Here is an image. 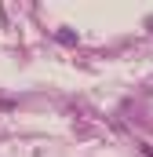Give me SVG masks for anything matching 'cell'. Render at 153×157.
I'll return each instance as SVG.
<instances>
[{
  "label": "cell",
  "instance_id": "obj_1",
  "mask_svg": "<svg viewBox=\"0 0 153 157\" xmlns=\"http://www.w3.org/2000/svg\"><path fill=\"white\" fill-rule=\"evenodd\" d=\"M135 146H139V154H142V157H153V143H135Z\"/></svg>",
  "mask_w": 153,
  "mask_h": 157
}]
</instances>
